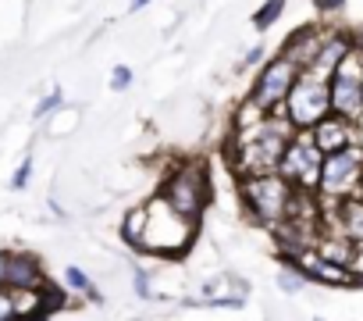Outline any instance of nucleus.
I'll return each instance as SVG.
<instances>
[{
    "label": "nucleus",
    "mask_w": 363,
    "mask_h": 321,
    "mask_svg": "<svg viewBox=\"0 0 363 321\" xmlns=\"http://www.w3.org/2000/svg\"><path fill=\"white\" fill-rule=\"evenodd\" d=\"M296 132L299 129L285 114H267L257 125L235 129V136H232V165H235L239 179L278 172V165H281L289 143L296 139Z\"/></svg>",
    "instance_id": "1"
},
{
    "label": "nucleus",
    "mask_w": 363,
    "mask_h": 321,
    "mask_svg": "<svg viewBox=\"0 0 363 321\" xmlns=\"http://www.w3.org/2000/svg\"><path fill=\"white\" fill-rule=\"evenodd\" d=\"M157 197L186 222H200L203 211L211 207V197H214L207 165L203 160H182V165H174Z\"/></svg>",
    "instance_id": "2"
},
{
    "label": "nucleus",
    "mask_w": 363,
    "mask_h": 321,
    "mask_svg": "<svg viewBox=\"0 0 363 321\" xmlns=\"http://www.w3.org/2000/svg\"><path fill=\"white\" fill-rule=\"evenodd\" d=\"M193 236H196V222H186L160 197H153L146 204V232H143L135 250H146V254H157V257H182L189 250Z\"/></svg>",
    "instance_id": "3"
},
{
    "label": "nucleus",
    "mask_w": 363,
    "mask_h": 321,
    "mask_svg": "<svg viewBox=\"0 0 363 321\" xmlns=\"http://www.w3.org/2000/svg\"><path fill=\"white\" fill-rule=\"evenodd\" d=\"M239 186H242V200H246L250 214L260 225L281 229L289 222V211H292V200H296V186H289L278 172H271V175H250Z\"/></svg>",
    "instance_id": "4"
},
{
    "label": "nucleus",
    "mask_w": 363,
    "mask_h": 321,
    "mask_svg": "<svg viewBox=\"0 0 363 321\" xmlns=\"http://www.w3.org/2000/svg\"><path fill=\"white\" fill-rule=\"evenodd\" d=\"M296 79H299V68L278 54V58H271V61L260 68V75L253 79L246 104H250L253 111H260V114H278V111L285 107V100H289Z\"/></svg>",
    "instance_id": "5"
},
{
    "label": "nucleus",
    "mask_w": 363,
    "mask_h": 321,
    "mask_svg": "<svg viewBox=\"0 0 363 321\" xmlns=\"http://www.w3.org/2000/svg\"><path fill=\"white\" fill-rule=\"evenodd\" d=\"M281 114H285L299 132H310L317 121H324V118L331 114L328 82L317 79V75H310V72H299V79H296V86H292V93H289Z\"/></svg>",
    "instance_id": "6"
},
{
    "label": "nucleus",
    "mask_w": 363,
    "mask_h": 321,
    "mask_svg": "<svg viewBox=\"0 0 363 321\" xmlns=\"http://www.w3.org/2000/svg\"><path fill=\"white\" fill-rule=\"evenodd\" d=\"M328 93H331V114L356 125L363 114V50L352 47L345 54V61L328 79Z\"/></svg>",
    "instance_id": "7"
},
{
    "label": "nucleus",
    "mask_w": 363,
    "mask_h": 321,
    "mask_svg": "<svg viewBox=\"0 0 363 321\" xmlns=\"http://www.w3.org/2000/svg\"><path fill=\"white\" fill-rule=\"evenodd\" d=\"M359 175H363V146L359 143H352V146H345L338 153H328L324 168H320L317 197H324V200H349V197H356Z\"/></svg>",
    "instance_id": "8"
},
{
    "label": "nucleus",
    "mask_w": 363,
    "mask_h": 321,
    "mask_svg": "<svg viewBox=\"0 0 363 321\" xmlns=\"http://www.w3.org/2000/svg\"><path fill=\"white\" fill-rule=\"evenodd\" d=\"M320 168H324V153L317 150V143L310 139V132H296V139L289 143L281 165H278V175L303 190V193H317L320 186Z\"/></svg>",
    "instance_id": "9"
},
{
    "label": "nucleus",
    "mask_w": 363,
    "mask_h": 321,
    "mask_svg": "<svg viewBox=\"0 0 363 321\" xmlns=\"http://www.w3.org/2000/svg\"><path fill=\"white\" fill-rule=\"evenodd\" d=\"M4 289H11V293H40V289H47V275H43L40 257L29 254V250H11Z\"/></svg>",
    "instance_id": "10"
},
{
    "label": "nucleus",
    "mask_w": 363,
    "mask_h": 321,
    "mask_svg": "<svg viewBox=\"0 0 363 321\" xmlns=\"http://www.w3.org/2000/svg\"><path fill=\"white\" fill-rule=\"evenodd\" d=\"M328 33H331V29H313V26L292 33V36L285 40V47H281V58L292 61L299 72H306V68L317 61V54H320V47H324V40H328Z\"/></svg>",
    "instance_id": "11"
},
{
    "label": "nucleus",
    "mask_w": 363,
    "mask_h": 321,
    "mask_svg": "<svg viewBox=\"0 0 363 321\" xmlns=\"http://www.w3.org/2000/svg\"><path fill=\"white\" fill-rule=\"evenodd\" d=\"M310 139H313V143H317V150L328 157V153H338V150H345V146H352V143H356V125H352V121H345V118L328 114L324 121H317V125L310 129Z\"/></svg>",
    "instance_id": "12"
},
{
    "label": "nucleus",
    "mask_w": 363,
    "mask_h": 321,
    "mask_svg": "<svg viewBox=\"0 0 363 321\" xmlns=\"http://www.w3.org/2000/svg\"><path fill=\"white\" fill-rule=\"evenodd\" d=\"M65 285H68L72 293H79V296H86V300L100 303V293H96L93 278H89V275H86L79 264H68V268H65Z\"/></svg>",
    "instance_id": "13"
},
{
    "label": "nucleus",
    "mask_w": 363,
    "mask_h": 321,
    "mask_svg": "<svg viewBox=\"0 0 363 321\" xmlns=\"http://www.w3.org/2000/svg\"><path fill=\"white\" fill-rule=\"evenodd\" d=\"M143 232H146V204L135 207V211H128V214H125V225H121V236H125V243H132V246H139Z\"/></svg>",
    "instance_id": "14"
},
{
    "label": "nucleus",
    "mask_w": 363,
    "mask_h": 321,
    "mask_svg": "<svg viewBox=\"0 0 363 321\" xmlns=\"http://www.w3.org/2000/svg\"><path fill=\"white\" fill-rule=\"evenodd\" d=\"M281 11H285V0H264V4L253 11V26H257L260 33H267V29L278 22Z\"/></svg>",
    "instance_id": "15"
},
{
    "label": "nucleus",
    "mask_w": 363,
    "mask_h": 321,
    "mask_svg": "<svg viewBox=\"0 0 363 321\" xmlns=\"http://www.w3.org/2000/svg\"><path fill=\"white\" fill-rule=\"evenodd\" d=\"M278 285H281L285 293H299V289L306 285V275H303L299 268H289V264H281V271H278Z\"/></svg>",
    "instance_id": "16"
},
{
    "label": "nucleus",
    "mask_w": 363,
    "mask_h": 321,
    "mask_svg": "<svg viewBox=\"0 0 363 321\" xmlns=\"http://www.w3.org/2000/svg\"><path fill=\"white\" fill-rule=\"evenodd\" d=\"M132 82H135V72H132L128 65H114V72H111V89L125 93V89H128Z\"/></svg>",
    "instance_id": "17"
},
{
    "label": "nucleus",
    "mask_w": 363,
    "mask_h": 321,
    "mask_svg": "<svg viewBox=\"0 0 363 321\" xmlns=\"http://www.w3.org/2000/svg\"><path fill=\"white\" fill-rule=\"evenodd\" d=\"M61 104H65V93H61V89H50V93L36 104V111H33V114H36V118H47V114H54Z\"/></svg>",
    "instance_id": "18"
},
{
    "label": "nucleus",
    "mask_w": 363,
    "mask_h": 321,
    "mask_svg": "<svg viewBox=\"0 0 363 321\" xmlns=\"http://www.w3.org/2000/svg\"><path fill=\"white\" fill-rule=\"evenodd\" d=\"M29 179H33V157H22L18 172L11 175V190H26V186H29Z\"/></svg>",
    "instance_id": "19"
},
{
    "label": "nucleus",
    "mask_w": 363,
    "mask_h": 321,
    "mask_svg": "<svg viewBox=\"0 0 363 321\" xmlns=\"http://www.w3.org/2000/svg\"><path fill=\"white\" fill-rule=\"evenodd\" d=\"M132 285H135V293H139L143 300H150V275H146L143 268H135V271H132Z\"/></svg>",
    "instance_id": "20"
},
{
    "label": "nucleus",
    "mask_w": 363,
    "mask_h": 321,
    "mask_svg": "<svg viewBox=\"0 0 363 321\" xmlns=\"http://www.w3.org/2000/svg\"><path fill=\"white\" fill-rule=\"evenodd\" d=\"M260 61H264V47H253V50L242 58V65H246V68H253V65H260Z\"/></svg>",
    "instance_id": "21"
},
{
    "label": "nucleus",
    "mask_w": 363,
    "mask_h": 321,
    "mask_svg": "<svg viewBox=\"0 0 363 321\" xmlns=\"http://www.w3.org/2000/svg\"><path fill=\"white\" fill-rule=\"evenodd\" d=\"M8 264H11V250H0V285L8 282Z\"/></svg>",
    "instance_id": "22"
},
{
    "label": "nucleus",
    "mask_w": 363,
    "mask_h": 321,
    "mask_svg": "<svg viewBox=\"0 0 363 321\" xmlns=\"http://www.w3.org/2000/svg\"><path fill=\"white\" fill-rule=\"evenodd\" d=\"M313 4H317L320 11H338V8L345 4V0H313Z\"/></svg>",
    "instance_id": "23"
},
{
    "label": "nucleus",
    "mask_w": 363,
    "mask_h": 321,
    "mask_svg": "<svg viewBox=\"0 0 363 321\" xmlns=\"http://www.w3.org/2000/svg\"><path fill=\"white\" fill-rule=\"evenodd\" d=\"M146 4H153V0H132V11H143Z\"/></svg>",
    "instance_id": "24"
},
{
    "label": "nucleus",
    "mask_w": 363,
    "mask_h": 321,
    "mask_svg": "<svg viewBox=\"0 0 363 321\" xmlns=\"http://www.w3.org/2000/svg\"><path fill=\"white\" fill-rule=\"evenodd\" d=\"M352 47H356V50H363V29H359V33L352 36Z\"/></svg>",
    "instance_id": "25"
},
{
    "label": "nucleus",
    "mask_w": 363,
    "mask_h": 321,
    "mask_svg": "<svg viewBox=\"0 0 363 321\" xmlns=\"http://www.w3.org/2000/svg\"><path fill=\"white\" fill-rule=\"evenodd\" d=\"M356 200H363V175H359V186H356Z\"/></svg>",
    "instance_id": "26"
}]
</instances>
